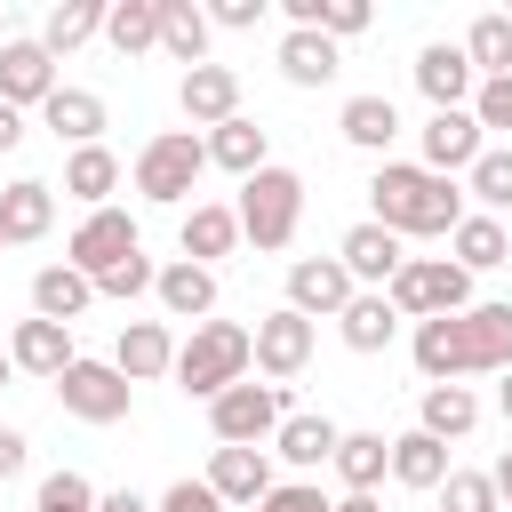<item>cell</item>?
Instances as JSON below:
<instances>
[{
    "label": "cell",
    "instance_id": "29",
    "mask_svg": "<svg viewBox=\"0 0 512 512\" xmlns=\"http://www.w3.org/2000/svg\"><path fill=\"white\" fill-rule=\"evenodd\" d=\"M384 472H392V440H384V432H344V440H336V480H344V496H376Z\"/></svg>",
    "mask_w": 512,
    "mask_h": 512
},
{
    "label": "cell",
    "instance_id": "45",
    "mask_svg": "<svg viewBox=\"0 0 512 512\" xmlns=\"http://www.w3.org/2000/svg\"><path fill=\"white\" fill-rule=\"evenodd\" d=\"M152 512H224V496H216L208 480H176V488H168Z\"/></svg>",
    "mask_w": 512,
    "mask_h": 512
},
{
    "label": "cell",
    "instance_id": "8",
    "mask_svg": "<svg viewBox=\"0 0 512 512\" xmlns=\"http://www.w3.org/2000/svg\"><path fill=\"white\" fill-rule=\"evenodd\" d=\"M56 400H64V416H80V424H120V416L136 408V384H128L112 360H72V368L56 376Z\"/></svg>",
    "mask_w": 512,
    "mask_h": 512
},
{
    "label": "cell",
    "instance_id": "24",
    "mask_svg": "<svg viewBox=\"0 0 512 512\" xmlns=\"http://www.w3.org/2000/svg\"><path fill=\"white\" fill-rule=\"evenodd\" d=\"M208 168H232L240 184L256 176V168H272V136L240 112V120H224V128H208Z\"/></svg>",
    "mask_w": 512,
    "mask_h": 512
},
{
    "label": "cell",
    "instance_id": "30",
    "mask_svg": "<svg viewBox=\"0 0 512 512\" xmlns=\"http://www.w3.org/2000/svg\"><path fill=\"white\" fill-rule=\"evenodd\" d=\"M64 192L96 216V208H112V192H120V152H104V144H88V152H72L64 160Z\"/></svg>",
    "mask_w": 512,
    "mask_h": 512
},
{
    "label": "cell",
    "instance_id": "13",
    "mask_svg": "<svg viewBox=\"0 0 512 512\" xmlns=\"http://www.w3.org/2000/svg\"><path fill=\"white\" fill-rule=\"evenodd\" d=\"M64 80H56V56L40 48V32H16V40H0V104H48Z\"/></svg>",
    "mask_w": 512,
    "mask_h": 512
},
{
    "label": "cell",
    "instance_id": "39",
    "mask_svg": "<svg viewBox=\"0 0 512 512\" xmlns=\"http://www.w3.org/2000/svg\"><path fill=\"white\" fill-rule=\"evenodd\" d=\"M464 192L480 200V216H504V208H512V144H488V152L472 160Z\"/></svg>",
    "mask_w": 512,
    "mask_h": 512
},
{
    "label": "cell",
    "instance_id": "41",
    "mask_svg": "<svg viewBox=\"0 0 512 512\" xmlns=\"http://www.w3.org/2000/svg\"><path fill=\"white\" fill-rule=\"evenodd\" d=\"M96 504H104V496H96L72 464H64V472H48V480H40V496H32V512H96Z\"/></svg>",
    "mask_w": 512,
    "mask_h": 512
},
{
    "label": "cell",
    "instance_id": "10",
    "mask_svg": "<svg viewBox=\"0 0 512 512\" xmlns=\"http://www.w3.org/2000/svg\"><path fill=\"white\" fill-rule=\"evenodd\" d=\"M416 88H424V104H432V112H472L480 72H472L464 40H432V48H416Z\"/></svg>",
    "mask_w": 512,
    "mask_h": 512
},
{
    "label": "cell",
    "instance_id": "1",
    "mask_svg": "<svg viewBox=\"0 0 512 512\" xmlns=\"http://www.w3.org/2000/svg\"><path fill=\"white\" fill-rule=\"evenodd\" d=\"M416 376L424 384H464V376H504L512 368V304H472L416 320Z\"/></svg>",
    "mask_w": 512,
    "mask_h": 512
},
{
    "label": "cell",
    "instance_id": "48",
    "mask_svg": "<svg viewBox=\"0 0 512 512\" xmlns=\"http://www.w3.org/2000/svg\"><path fill=\"white\" fill-rule=\"evenodd\" d=\"M16 144H24V112H16V104H0V152H16Z\"/></svg>",
    "mask_w": 512,
    "mask_h": 512
},
{
    "label": "cell",
    "instance_id": "15",
    "mask_svg": "<svg viewBox=\"0 0 512 512\" xmlns=\"http://www.w3.org/2000/svg\"><path fill=\"white\" fill-rule=\"evenodd\" d=\"M336 264H344L352 280H368V288H392V272L408 264V248H400V232H384L376 216H360V224L336 240Z\"/></svg>",
    "mask_w": 512,
    "mask_h": 512
},
{
    "label": "cell",
    "instance_id": "40",
    "mask_svg": "<svg viewBox=\"0 0 512 512\" xmlns=\"http://www.w3.org/2000/svg\"><path fill=\"white\" fill-rule=\"evenodd\" d=\"M440 512H504V496H496L488 472H448L440 480Z\"/></svg>",
    "mask_w": 512,
    "mask_h": 512
},
{
    "label": "cell",
    "instance_id": "6",
    "mask_svg": "<svg viewBox=\"0 0 512 512\" xmlns=\"http://www.w3.org/2000/svg\"><path fill=\"white\" fill-rule=\"evenodd\" d=\"M392 312L400 320H440V312H472V272L456 256H408L392 272Z\"/></svg>",
    "mask_w": 512,
    "mask_h": 512
},
{
    "label": "cell",
    "instance_id": "7",
    "mask_svg": "<svg viewBox=\"0 0 512 512\" xmlns=\"http://www.w3.org/2000/svg\"><path fill=\"white\" fill-rule=\"evenodd\" d=\"M280 424H288V392H280V384H232V392L208 400L216 448H264Z\"/></svg>",
    "mask_w": 512,
    "mask_h": 512
},
{
    "label": "cell",
    "instance_id": "36",
    "mask_svg": "<svg viewBox=\"0 0 512 512\" xmlns=\"http://www.w3.org/2000/svg\"><path fill=\"white\" fill-rule=\"evenodd\" d=\"M336 128H344V144H360V152H384V144L400 136V112H392V96H344Z\"/></svg>",
    "mask_w": 512,
    "mask_h": 512
},
{
    "label": "cell",
    "instance_id": "49",
    "mask_svg": "<svg viewBox=\"0 0 512 512\" xmlns=\"http://www.w3.org/2000/svg\"><path fill=\"white\" fill-rule=\"evenodd\" d=\"M96 512H152V504H144V496H136V488H112V496H104V504H96Z\"/></svg>",
    "mask_w": 512,
    "mask_h": 512
},
{
    "label": "cell",
    "instance_id": "42",
    "mask_svg": "<svg viewBox=\"0 0 512 512\" xmlns=\"http://www.w3.org/2000/svg\"><path fill=\"white\" fill-rule=\"evenodd\" d=\"M152 280H160V264H152V256H128V264H112V272L96 280V296H120V304H128V296H144Z\"/></svg>",
    "mask_w": 512,
    "mask_h": 512
},
{
    "label": "cell",
    "instance_id": "33",
    "mask_svg": "<svg viewBox=\"0 0 512 512\" xmlns=\"http://www.w3.org/2000/svg\"><path fill=\"white\" fill-rule=\"evenodd\" d=\"M104 16H112V0H56L48 24H40V48H48V56H72L80 40L104 32Z\"/></svg>",
    "mask_w": 512,
    "mask_h": 512
},
{
    "label": "cell",
    "instance_id": "54",
    "mask_svg": "<svg viewBox=\"0 0 512 512\" xmlns=\"http://www.w3.org/2000/svg\"><path fill=\"white\" fill-rule=\"evenodd\" d=\"M0 248H8V240H0Z\"/></svg>",
    "mask_w": 512,
    "mask_h": 512
},
{
    "label": "cell",
    "instance_id": "43",
    "mask_svg": "<svg viewBox=\"0 0 512 512\" xmlns=\"http://www.w3.org/2000/svg\"><path fill=\"white\" fill-rule=\"evenodd\" d=\"M472 120H480V136H488V128H504V136H512V72H504V80H480Z\"/></svg>",
    "mask_w": 512,
    "mask_h": 512
},
{
    "label": "cell",
    "instance_id": "22",
    "mask_svg": "<svg viewBox=\"0 0 512 512\" xmlns=\"http://www.w3.org/2000/svg\"><path fill=\"white\" fill-rule=\"evenodd\" d=\"M48 224H56V184H40V176L0 184V240L8 248L16 240H48Z\"/></svg>",
    "mask_w": 512,
    "mask_h": 512
},
{
    "label": "cell",
    "instance_id": "12",
    "mask_svg": "<svg viewBox=\"0 0 512 512\" xmlns=\"http://www.w3.org/2000/svg\"><path fill=\"white\" fill-rule=\"evenodd\" d=\"M312 344H320V328H312L304 312H288V304L256 320V368H264L272 384H288V376H304V368H312Z\"/></svg>",
    "mask_w": 512,
    "mask_h": 512
},
{
    "label": "cell",
    "instance_id": "5",
    "mask_svg": "<svg viewBox=\"0 0 512 512\" xmlns=\"http://www.w3.org/2000/svg\"><path fill=\"white\" fill-rule=\"evenodd\" d=\"M296 224H304V176L280 168V160L256 168V176L240 184V240H256V248H288Z\"/></svg>",
    "mask_w": 512,
    "mask_h": 512
},
{
    "label": "cell",
    "instance_id": "37",
    "mask_svg": "<svg viewBox=\"0 0 512 512\" xmlns=\"http://www.w3.org/2000/svg\"><path fill=\"white\" fill-rule=\"evenodd\" d=\"M104 40H112V56H144V48H160V0H112Z\"/></svg>",
    "mask_w": 512,
    "mask_h": 512
},
{
    "label": "cell",
    "instance_id": "44",
    "mask_svg": "<svg viewBox=\"0 0 512 512\" xmlns=\"http://www.w3.org/2000/svg\"><path fill=\"white\" fill-rule=\"evenodd\" d=\"M256 512H336V496H320V480H280Z\"/></svg>",
    "mask_w": 512,
    "mask_h": 512
},
{
    "label": "cell",
    "instance_id": "18",
    "mask_svg": "<svg viewBox=\"0 0 512 512\" xmlns=\"http://www.w3.org/2000/svg\"><path fill=\"white\" fill-rule=\"evenodd\" d=\"M200 480H208V488H216L224 504H248V512H256V504H264V496L280 488V480H272V456H264V448H216Z\"/></svg>",
    "mask_w": 512,
    "mask_h": 512
},
{
    "label": "cell",
    "instance_id": "50",
    "mask_svg": "<svg viewBox=\"0 0 512 512\" xmlns=\"http://www.w3.org/2000/svg\"><path fill=\"white\" fill-rule=\"evenodd\" d=\"M488 480H496V496H504V512H512V448L496 456V472H488Z\"/></svg>",
    "mask_w": 512,
    "mask_h": 512
},
{
    "label": "cell",
    "instance_id": "2",
    "mask_svg": "<svg viewBox=\"0 0 512 512\" xmlns=\"http://www.w3.org/2000/svg\"><path fill=\"white\" fill-rule=\"evenodd\" d=\"M368 208H376V224L400 232V240H448V232L472 216L464 192H456V176H432L424 160H384V168L368 176Z\"/></svg>",
    "mask_w": 512,
    "mask_h": 512
},
{
    "label": "cell",
    "instance_id": "32",
    "mask_svg": "<svg viewBox=\"0 0 512 512\" xmlns=\"http://www.w3.org/2000/svg\"><path fill=\"white\" fill-rule=\"evenodd\" d=\"M392 480L440 496V480H448V440H432V432H400V440H392Z\"/></svg>",
    "mask_w": 512,
    "mask_h": 512
},
{
    "label": "cell",
    "instance_id": "28",
    "mask_svg": "<svg viewBox=\"0 0 512 512\" xmlns=\"http://www.w3.org/2000/svg\"><path fill=\"white\" fill-rule=\"evenodd\" d=\"M472 424H480L472 384H424V400H416V432H432V440H464Z\"/></svg>",
    "mask_w": 512,
    "mask_h": 512
},
{
    "label": "cell",
    "instance_id": "17",
    "mask_svg": "<svg viewBox=\"0 0 512 512\" xmlns=\"http://www.w3.org/2000/svg\"><path fill=\"white\" fill-rule=\"evenodd\" d=\"M176 248L192 256V264H224L232 248H240V208H224V200H192L184 208V224H176Z\"/></svg>",
    "mask_w": 512,
    "mask_h": 512
},
{
    "label": "cell",
    "instance_id": "47",
    "mask_svg": "<svg viewBox=\"0 0 512 512\" xmlns=\"http://www.w3.org/2000/svg\"><path fill=\"white\" fill-rule=\"evenodd\" d=\"M16 472H24V432L0 424V480H16Z\"/></svg>",
    "mask_w": 512,
    "mask_h": 512
},
{
    "label": "cell",
    "instance_id": "51",
    "mask_svg": "<svg viewBox=\"0 0 512 512\" xmlns=\"http://www.w3.org/2000/svg\"><path fill=\"white\" fill-rule=\"evenodd\" d=\"M336 512H384L376 496H336Z\"/></svg>",
    "mask_w": 512,
    "mask_h": 512
},
{
    "label": "cell",
    "instance_id": "46",
    "mask_svg": "<svg viewBox=\"0 0 512 512\" xmlns=\"http://www.w3.org/2000/svg\"><path fill=\"white\" fill-rule=\"evenodd\" d=\"M264 8H272V0H216V8H208V24H224V32H248V24H264Z\"/></svg>",
    "mask_w": 512,
    "mask_h": 512
},
{
    "label": "cell",
    "instance_id": "3",
    "mask_svg": "<svg viewBox=\"0 0 512 512\" xmlns=\"http://www.w3.org/2000/svg\"><path fill=\"white\" fill-rule=\"evenodd\" d=\"M248 368H256V328H240V320H200L176 344V384L192 400H216V392L248 384Z\"/></svg>",
    "mask_w": 512,
    "mask_h": 512
},
{
    "label": "cell",
    "instance_id": "19",
    "mask_svg": "<svg viewBox=\"0 0 512 512\" xmlns=\"http://www.w3.org/2000/svg\"><path fill=\"white\" fill-rule=\"evenodd\" d=\"M8 360H16L24 376H48V384H56V376H64L80 352H72V328H64V320H40V312H32V320H16Z\"/></svg>",
    "mask_w": 512,
    "mask_h": 512
},
{
    "label": "cell",
    "instance_id": "16",
    "mask_svg": "<svg viewBox=\"0 0 512 512\" xmlns=\"http://www.w3.org/2000/svg\"><path fill=\"white\" fill-rule=\"evenodd\" d=\"M480 152H488V136H480L472 112H432V120H424V168H432V176H472Z\"/></svg>",
    "mask_w": 512,
    "mask_h": 512
},
{
    "label": "cell",
    "instance_id": "38",
    "mask_svg": "<svg viewBox=\"0 0 512 512\" xmlns=\"http://www.w3.org/2000/svg\"><path fill=\"white\" fill-rule=\"evenodd\" d=\"M464 56H472V72H480V80H504V72H512V16H504V8L472 16V32H464Z\"/></svg>",
    "mask_w": 512,
    "mask_h": 512
},
{
    "label": "cell",
    "instance_id": "20",
    "mask_svg": "<svg viewBox=\"0 0 512 512\" xmlns=\"http://www.w3.org/2000/svg\"><path fill=\"white\" fill-rule=\"evenodd\" d=\"M112 368H120L128 384L176 376V336H168V320H128V328H120V344H112Z\"/></svg>",
    "mask_w": 512,
    "mask_h": 512
},
{
    "label": "cell",
    "instance_id": "27",
    "mask_svg": "<svg viewBox=\"0 0 512 512\" xmlns=\"http://www.w3.org/2000/svg\"><path fill=\"white\" fill-rule=\"evenodd\" d=\"M392 328H400V312H392V296H384V288H360V296L336 312V336H344L352 352H384V344H392Z\"/></svg>",
    "mask_w": 512,
    "mask_h": 512
},
{
    "label": "cell",
    "instance_id": "25",
    "mask_svg": "<svg viewBox=\"0 0 512 512\" xmlns=\"http://www.w3.org/2000/svg\"><path fill=\"white\" fill-rule=\"evenodd\" d=\"M88 304H96V280H88V272H72V264H40V272H32V312H40V320H64V328H72Z\"/></svg>",
    "mask_w": 512,
    "mask_h": 512
},
{
    "label": "cell",
    "instance_id": "34",
    "mask_svg": "<svg viewBox=\"0 0 512 512\" xmlns=\"http://www.w3.org/2000/svg\"><path fill=\"white\" fill-rule=\"evenodd\" d=\"M208 8H192V0H160V48L192 72V64H208Z\"/></svg>",
    "mask_w": 512,
    "mask_h": 512
},
{
    "label": "cell",
    "instance_id": "11",
    "mask_svg": "<svg viewBox=\"0 0 512 512\" xmlns=\"http://www.w3.org/2000/svg\"><path fill=\"white\" fill-rule=\"evenodd\" d=\"M352 296H360V280H352L336 256H296V264H288V312H304L312 328L336 320Z\"/></svg>",
    "mask_w": 512,
    "mask_h": 512
},
{
    "label": "cell",
    "instance_id": "21",
    "mask_svg": "<svg viewBox=\"0 0 512 512\" xmlns=\"http://www.w3.org/2000/svg\"><path fill=\"white\" fill-rule=\"evenodd\" d=\"M40 128H48L56 144L88 152V144H104V96H96V88H56V96L40 104Z\"/></svg>",
    "mask_w": 512,
    "mask_h": 512
},
{
    "label": "cell",
    "instance_id": "52",
    "mask_svg": "<svg viewBox=\"0 0 512 512\" xmlns=\"http://www.w3.org/2000/svg\"><path fill=\"white\" fill-rule=\"evenodd\" d=\"M496 408H504V424H512V368H504V384H496Z\"/></svg>",
    "mask_w": 512,
    "mask_h": 512
},
{
    "label": "cell",
    "instance_id": "35",
    "mask_svg": "<svg viewBox=\"0 0 512 512\" xmlns=\"http://www.w3.org/2000/svg\"><path fill=\"white\" fill-rule=\"evenodd\" d=\"M448 256H456L464 272H496V264L512 256V232H504L496 216H480V208H472V216H464V224L448 232Z\"/></svg>",
    "mask_w": 512,
    "mask_h": 512
},
{
    "label": "cell",
    "instance_id": "14",
    "mask_svg": "<svg viewBox=\"0 0 512 512\" xmlns=\"http://www.w3.org/2000/svg\"><path fill=\"white\" fill-rule=\"evenodd\" d=\"M176 104H184L192 128H224V120H240V72L232 64H192L176 80Z\"/></svg>",
    "mask_w": 512,
    "mask_h": 512
},
{
    "label": "cell",
    "instance_id": "23",
    "mask_svg": "<svg viewBox=\"0 0 512 512\" xmlns=\"http://www.w3.org/2000/svg\"><path fill=\"white\" fill-rule=\"evenodd\" d=\"M152 296H160V312H168V320H208V312H216V272H208V264H192V256H176V264H160Z\"/></svg>",
    "mask_w": 512,
    "mask_h": 512
},
{
    "label": "cell",
    "instance_id": "26",
    "mask_svg": "<svg viewBox=\"0 0 512 512\" xmlns=\"http://www.w3.org/2000/svg\"><path fill=\"white\" fill-rule=\"evenodd\" d=\"M336 72H344V56H336L328 32H288V40H280V80H288V88H328Z\"/></svg>",
    "mask_w": 512,
    "mask_h": 512
},
{
    "label": "cell",
    "instance_id": "4",
    "mask_svg": "<svg viewBox=\"0 0 512 512\" xmlns=\"http://www.w3.org/2000/svg\"><path fill=\"white\" fill-rule=\"evenodd\" d=\"M200 168H208V136H200V128H160V136L136 152V192H144L152 208H184L192 184H200Z\"/></svg>",
    "mask_w": 512,
    "mask_h": 512
},
{
    "label": "cell",
    "instance_id": "9",
    "mask_svg": "<svg viewBox=\"0 0 512 512\" xmlns=\"http://www.w3.org/2000/svg\"><path fill=\"white\" fill-rule=\"evenodd\" d=\"M128 256H144V240H136V216L128 208H96V216H80V232H72V248H64V264L72 272H88V280H104L112 264H128Z\"/></svg>",
    "mask_w": 512,
    "mask_h": 512
},
{
    "label": "cell",
    "instance_id": "53",
    "mask_svg": "<svg viewBox=\"0 0 512 512\" xmlns=\"http://www.w3.org/2000/svg\"><path fill=\"white\" fill-rule=\"evenodd\" d=\"M8 368H16V360H8V352H0V384H8Z\"/></svg>",
    "mask_w": 512,
    "mask_h": 512
},
{
    "label": "cell",
    "instance_id": "31",
    "mask_svg": "<svg viewBox=\"0 0 512 512\" xmlns=\"http://www.w3.org/2000/svg\"><path fill=\"white\" fill-rule=\"evenodd\" d=\"M336 440H344V432H336L328 416H288V424L272 432V456L296 464V472H312V464H336Z\"/></svg>",
    "mask_w": 512,
    "mask_h": 512
}]
</instances>
